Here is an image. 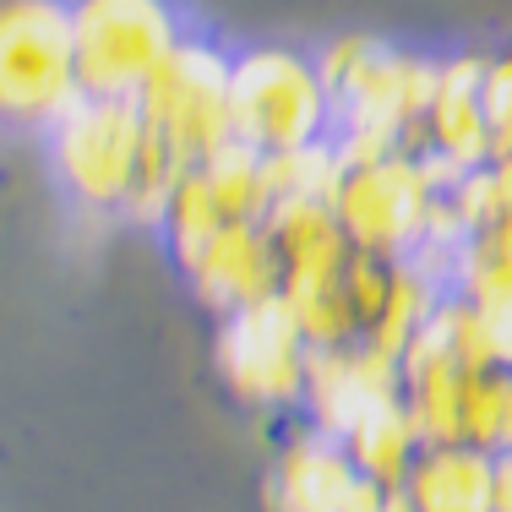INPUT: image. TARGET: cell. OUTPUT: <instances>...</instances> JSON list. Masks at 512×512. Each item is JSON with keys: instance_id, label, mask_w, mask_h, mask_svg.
<instances>
[{"instance_id": "obj_1", "label": "cell", "mask_w": 512, "mask_h": 512, "mask_svg": "<svg viewBox=\"0 0 512 512\" xmlns=\"http://www.w3.org/2000/svg\"><path fill=\"white\" fill-rule=\"evenodd\" d=\"M316 71L333 99V148L344 164L387 153H414L420 142V115L431 99V55L398 50L371 33H344V39L316 50Z\"/></svg>"}, {"instance_id": "obj_2", "label": "cell", "mask_w": 512, "mask_h": 512, "mask_svg": "<svg viewBox=\"0 0 512 512\" xmlns=\"http://www.w3.org/2000/svg\"><path fill=\"white\" fill-rule=\"evenodd\" d=\"M44 148H50V175L60 197L71 202V213L131 224L142 169H148V120H142L137 99L82 93L44 131Z\"/></svg>"}, {"instance_id": "obj_3", "label": "cell", "mask_w": 512, "mask_h": 512, "mask_svg": "<svg viewBox=\"0 0 512 512\" xmlns=\"http://www.w3.org/2000/svg\"><path fill=\"white\" fill-rule=\"evenodd\" d=\"M229 126L256 158L300 153L333 137V99L316 55L289 44H251L229 55Z\"/></svg>"}, {"instance_id": "obj_4", "label": "cell", "mask_w": 512, "mask_h": 512, "mask_svg": "<svg viewBox=\"0 0 512 512\" xmlns=\"http://www.w3.org/2000/svg\"><path fill=\"white\" fill-rule=\"evenodd\" d=\"M262 224L278 251V300L289 306L306 344H355L360 333L344 295V273L355 251L333 218V202H273Z\"/></svg>"}, {"instance_id": "obj_5", "label": "cell", "mask_w": 512, "mask_h": 512, "mask_svg": "<svg viewBox=\"0 0 512 512\" xmlns=\"http://www.w3.org/2000/svg\"><path fill=\"white\" fill-rule=\"evenodd\" d=\"M82 99L66 0H0V126L50 131Z\"/></svg>"}, {"instance_id": "obj_6", "label": "cell", "mask_w": 512, "mask_h": 512, "mask_svg": "<svg viewBox=\"0 0 512 512\" xmlns=\"http://www.w3.org/2000/svg\"><path fill=\"white\" fill-rule=\"evenodd\" d=\"M82 93L137 99L169 55L191 39L175 0H66Z\"/></svg>"}, {"instance_id": "obj_7", "label": "cell", "mask_w": 512, "mask_h": 512, "mask_svg": "<svg viewBox=\"0 0 512 512\" xmlns=\"http://www.w3.org/2000/svg\"><path fill=\"white\" fill-rule=\"evenodd\" d=\"M447 180L431 175L420 153H387L365 158V164H344L333 197V218L344 229L349 251L376 256V262H414L425 246L436 197Z\"/></svg>"}, {"instance_id": "obj_8", "label": "cell", "mask_w": 512, "mask_h": 512, "mask_svg": "<svg viewBox=\"0 0 512 512\" xmlns=\"http://www.w3.org/2000/svg\"><path fill=\"white\" fill-rule=\"evenodd\" d=\"M137 109L158 148L175 164L197 169L202 158L235 142V126H229V50H218L213 39H186L137 93Z\"/></svg>"}, {"instance_id": "obj_9", "label": "cell", "mask_w": 512, "mask_h": 512, "mask_svg": "<svg viewBox=\"0 0 512 512\" xmlns=\"http://www.w3.org/2000/svg\"><path fill=\"white\" fill-rule=\"evenodd\" d=\"M306 355V333L278 295L218 322V376L246 409H295L306 387Z\"/></svg>"}, {"instance_id": "obj_10", "label": "cell", "mask_w": 512, "mask_h": 512, "mask_svg": "<svg viewBox=\"0 0 512 512\" xmlns=\"http://www.w3.org/2000/svg\"><path fill=\"white\" fill-rule=\"evenodd\" d=\"M246 218H267V175L251 148L229 142L213 158H202L197 169H186V180L175 186L158 229H164L169 256L180 262L207 235H218L224 224H246Z\"/></svg>"}, {"instance_id": "obj_11", "label": "cell", "mask_w": 512, "mask_h": 512, "mask_svg": "<svg viewBox=\"0 0 512 512\" xmlns=\"http://www.w3.org/2000/svg\"><path fill=\"white\" fill-rule=\"evenodd\" d=\"M398 360L376 355L371 344H327L306 355V387H300V409L306 425L333 442H344L360 420H371L376 409L398 404Z\"/></svg>"}, {"instance_id": "obj_12", "label": "cell", "mask_w": 512, "mask_h": 512, "mask_svg": "<svg viewBox=\"0 0 512 512\" xmlns=\"http://www.w3.org/2000/svg\"><path fill=\"white\" fill-rule=\"evenodd\" d=\"M480 77H485V55H442L431 71V99H425L414 153L431 164L436 180H458L463 169H480L496 158L491 131H485Z\"/></svg>"}, {"instance_id": "obj_13", "label": "cell", "mask_w": 512, "mask_h": 512, "mask_svg": "<svg viewBox=\"0 0 512 512\" xmlns=\"http://www.w3.org/2000/svg\"><path fill=\"white\" fill-rule=\"evenodd\" d=\"M175 267L186 273L191 295H197L218 322L278 295V251H273V235H267L262 218L224 224L218 235H207L197 251L180 256Z\"/></svg>"}, {"instance_id": "obj_14", "label": "cell", "mask_w": 512, "mask_h": 512, "mask_svg": "<svg viewBox=\"0 0 512 512\" xmlns=\"http://www.w3.org/2000/svg\"><path fill=\"white\" fill-rule=\"evenodd\" d=\"M371 480L349 463L344 442L322 431H295L273 458V480H267V507L273 512H349L355 496Z\"/></svg>"}, {"instance_id": "obj_15", "label": "cell", "mask_w": 512, "mask_h": 512, "mask_svg": "<svg viewBox=\"0 0 512 512\" xmlns=\"http://www.w3.org/2000/svg\"><path fill=\"white\" fill-rule=\"evenodd\" d=\"M398 496L409 512H496V458L463 442L420 447Z\"/></svg>"}, {"instance_id": "obj_16", "label": "cell", "mask_w": 512, "mask_h": 512, "mask_svg": "<svg viewBox=\"0 0 512 512\" xmlns=\"http://www.w3.org/2000/svg\"><path fill=\"white\" fill-rule=\"evenodd\" d=\"M420 447L425 442H420V431H414L404 398L376 409L371 420H360L355 431L344 436V453L360 469V480L382 485V491H398V485H404V474H409V463L420 458Z\"/></svg>"}, {"instance_id": "obj_17", "label": "cell", "mask_w": 512, "mask_h": 512, "mask_svg": "<svg viewBox=\"0 0 512 512\" xmlns=\"http://www.w3.org/2000/svg\"><path fill=\"white\" fill-rule=\"evenodd\" d=\"M442 300H447V284H436V278L425 273V267H414V262H393L387 300H382V311H376L371 333H365L360 344H371L376 355L398 360L409 349V338L431 322V311L442 306Z\"/></svg>"}, {"instance_id": "obj_18", "label": "cell", "mask_w": 512, "mask_h": 512, "mask_svg": "<svg viewBox=\"0 0 512 512\" xmlns=\"http://www.w3.org/2000/svg\"><path fill=\"white\" fill-rule=\"evenodd\" d=\"M458 442L474 447V453H491V458L512 453V365L474 371L469 393H463Z\"/></svg>"}, {"instance_id": "obj_19", "label": "cell", "mask_w": 512, "mask_h": 512, "mask_svg": "<svg viewBox=\"0 0 512 512\" xmlns=\"http://www.w3.org/2000/svg\"><path fill=\"white\" fill-rule=\"evenodd\" d=\"M262 175H267V207L273 202H333L338 180H344V158H338L333 142H311L300 153L262 158Z\"/></svg>"}, {"instance_id": "obj_20", "label": "cell", "mask_w": 512, "mask_h": 512, "mask_svg": "<svg viewBox=\"0 0 512 512\" xmlns=\"http://www.w3.org/2000/svg\"><path fill=\"white\" fill-rule=\"evenodd\" d=\"M480 99H485V131H491V148L512 153V44L496 50V55H485Z\"/></svg>"}, {"instance_id": "obj_21", "label": "cell", "mask_w": 512, "mask_h": 512, "mask_svg": "<svg viewBox=\"0 0 512 512\" xmlns=\"http://www.w3.org/2000/svg\"><path fill=\"white\" fill-rule=\"evenodd\" d=\"M387 278H393V262H376V256H349V273H344V295H349V311H355V333L365 338L387 300Z\"/></svg>"}, {"instance_id": "obj_22", "label": "cell", "mask_w": 512, "mask_h": 512, "mask_svg": "<svg viewBox=\"0 0 512 512\" xmlns=\"http://www.w3.org/2000/svg\"><path fill=\"white\" fill-rule=\"evenodd\" d=\"M491 191H496V218H491V229H480V235H491L496 246L512 256V153L491 158Z\"/></svg>"}, {"instance_id": "obj_23", "label": "cell", "mask_w": 512, "mask_h": 512, "mask_svg": "<svg viewBox=\"0 0 512 512\" xmlns=\"http://www.w3.org/2000/svg\"><path fill=\"white\" fill-rule=\"evenodd\" d=\"M349 512H409L404 507V496L398 491H382V485H365V491L355 496V507Z\"/></svg>"}, {"instance_id": "obj_24", "label": "cell", "mask_w": 512, "mask_h": 512, "mask_svg": "<svg viewBox=\"0 0 512 512\" xmlns=\"http://www.w3.org/2000/svg\"><path fill=\"white\" fill-rule=\"evenodd\" d=\"M496 512H512V453L496 458Z\"/></svg>"}]
</instances>
